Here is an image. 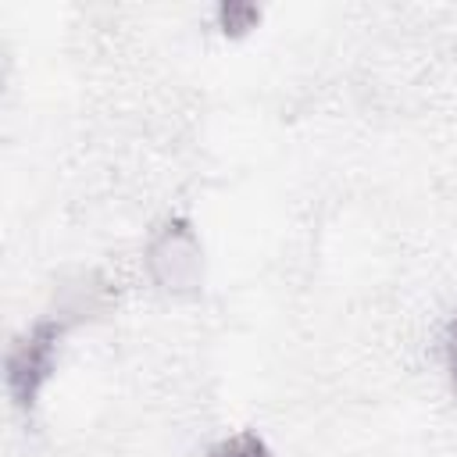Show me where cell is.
<instances>
[{"mask_svg": "<svg viewBox=\"0 0 457 457\" xmlns=\"http://www.w3.org/2000/svg\"><path fill=\"white\" fill-rule=\"evenodd\" d=\"M218 18H221L225 32L239 36V32H246V29H250V25L261 18V11H257V7H250V4H221Z\"/></svg>", "mask_w": 457, "mask_h": 457, "instance_id": "3", "label": "cell"}, {"mask_svg": "<svg viewBox=\"0 0 457 457\" xmlns=\"http://www.w3.org/2000/svg\"><path fill=\"white\" fill-rule=\"evenodd\" d=\"M61 336H64L61 321H39L11 346V353H7V389H11L18 407L36 403L43 382L54 371V353H57Z\"/></svg>", "mask_w": 457, "mask_h": 457, "instance_id": "1", "label": "cell"}, {"mask_svg": "<svg viewBox=\"0 0 457 457\" xmlns=\"http://www.w3.org/2000/svg\"><path fill=\"white\" fill-rule=\"evenodd\" d=\"M446 357H450V375H453V386H457V318L450 325V346H446Z\"/></svg>", "mask_w": 457, "mask_h": 457, "instance_id": "4", "label": "cell"}, {"mask_svg": "<svg viewBox=\"0 0 457 457\" xmlns=\"http://www.w3.org/2000/svg\"><path fill=\"white\" fill-rule=\"evenodd\" d=\"M211 457H275L257 432H236L211 450Z\"/></svg>", "mask_w": 457, "mask_h": 457, "instance_id": "2", "label": "cell"}]
</instances>
